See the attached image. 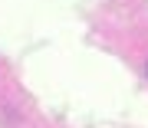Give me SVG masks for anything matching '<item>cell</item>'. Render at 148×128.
Instances as JSON below:
<instances>
[{
    "label": "cell",
    "mask_w": 148,
    "mask_h": 128,
    "mask_svg": "<svg viewBox=\"0 0 148 128\" xmlns=\"http://www.w3.org/2000/svg\"><path fill=\"white\" fill-rule=\"evenodd\" d=\"M145 76H148V63H145Z\"/></svg>",
    "instance_id": "6da1fadb"
}]
</instances>
